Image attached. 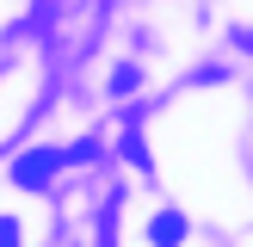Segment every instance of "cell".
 <instances>
[{
    "instance_id": "3",
    "label": "cell",
    "mask_w": 253,
    "mask_h": 247,
    "mask_svg": "<svg viewBox=\"0 0 253 247\" xmlns=\"http://www.w3.org/2000/svg\"><path fill=\"white\" fill-rule=\"evenodd\" d=\"M136 81H142L136 68H118V74H111V86H118V93H136Z\"/></svg>"
},
{
    "instance_id": "5",
    "label": "cell",
    "mask_w": 253,
    "mask_h": 247,
    "mask_svg": "<svg viewBox=\"0 0 253 247\" xmlns=\"http://www.w3.org/2000/svg\"><path fill=\"white\" fill-rule=\"evenodd\" d=\"M241 49H247V56H253V31H241Z\"/></svg>"
},
{
    "instance_id": "4",
    "label": "cell",
    "mask_w": 253,
    "mask_h": 247,
    "mask_svg": "<svg viewBox=\"0 0 253 247\" xmlns=\"http://www.w3.org/2000/svg\"><path fill=\"white\" fill-rule=\"evenodd\" d=\"M0 247H25V241H19V222H12V216H0Z\"/></svg>"
},
{
    "instance_id": "1",
    "label": "cell",
    "mask_w": 253,
    "mask_h": 247,
    "mask_svg": "<svg viewBox=\"0 0 253 247\" xmlns=\"http://www.w3.org/2000/svg\"><path fill=\"white\" fill-rule=\"evenodd\" d=\"M62 167V155L56 148H37V155H19V167H12V179L19 185H49V173Z\"/></svg>"
},
{
    "instance_id": "2",
    "label": "cell",
    "mask_w": 253,
    "mask_h": 247,
    "mask_svg": "<svg viewBox=\"0 0 253 247\" xmlns=\"http://www.w3.org/2000/svg\"><path fill=\"white\" fill-rule=\"evenodd\" d=\"M148 235H155L161 247H179L185 241V216H179V210H161V216L148 222Z\"/></svg>"
}]
</instances>
